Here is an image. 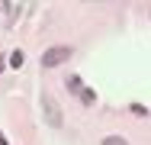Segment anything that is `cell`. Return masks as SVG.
<instances>
[{"label":"cell","instance_id":"3957f363","mask_svg":"<svg viewBox=\"0 0 151 145\" xmlns=\"http://www.w3.org/2000/svg\"><path fill=\"white\" fill-rule=\"evenodd\" d=\"M64 84H68V90H71V94H81V90H84V81H81L77 74H71V78H68Z\"/></svg>","mask_w":151,"mask_h":145},{"label":"cell","instance_id":"7a4b0ae2","mask_svg":"<svg viewBox=\"0 0 151 145\" xmlns=\"http://www.w3.org/2000/svg\"><path fill=\"white\" fill-rule=\"evenodd\" d=\"M42 113H45V123L52 129H61L64 119H61V110H58V103H55V97H48V94L42 97Z\"/></svg>","mask_w":151,"mask_h":145},{"label":"cell","instance_id":"277c9868","mask_svg":"<svg viewBox=\"0 0 151 145\" xmlns=\"http://www.w3.org/2000/svg\"><path fill=\"white\" fill-rule=\"evenodd\" d=\"M77 97H81V103H87V107H90V103H96V94H93V90H87V87H84Z\"/></svg>","mask_w":151,"mask_h":145},{"label":"cell","instance_id":"6da1fadb","mask_svg":"<svg viewBox=\"0 0 151 145\" xmlns=\"http://www.w3.org/2000/svg\"><path fill=\"white\" fill-rule=\"evenodd\" d=\"M71 55H74V49H71V45H55V49L42 52V68H58V65H64Z\"/></svg>","mask_w":151,"mask_h":145},{"label":"cell","instance_id":"5b68a950","mask_svg":"<svg viewBox=\"0 0 151 145\" xmlns=\"http://www.w3.org/2000/svg\"><path fill=\"white\" fill-rule=\"evenodd\" d=\"M103 145H129V142H125L122 136H106V139H103Z\"/></svg>","mask_w":151,"mask_h":145},{"label":"cell","instance_id":"8992f818","mask_svg":"<svg viewBox=\"0 0 151 145\" xmlns=\"http://www.w3.org/2000/svg\"><path fill=\"white\" fill-rule=\"evenodd\" d=\"M10 65H16V68H19V65H23V52H13V55H10Z\"/></svg>","mask_w":151,"mask_h":145}]
</instances>
